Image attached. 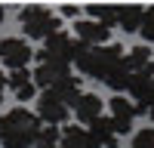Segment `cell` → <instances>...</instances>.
Returning a JSON list of instances; mask_svg holds the SVG:
<instances>
[{"label":"cell","mask_w":154,"mask_h":148,"mask_svg":"<svg viewBox=\"0 0 154 148\" xmlns=\"http://www.w3.org/2000/svg\"><path fill=\"white\" fill-rule=\"evenodd\" d=\"M74 68L89 80H102L117 96L126 93V74H123V46L105 43V46H83L74 59Z\"/></svg>","instance_id":"6da1fadb"},{"label":"cell","mask_w":154,"mask_h":148,"mask_svg":"<svg viewBox=\"0 0 154 148\" xmlns=\"http://www.w3.org/2000/svg\"><path fill=\"white\" fill-rule=\"evenodd\" d=\"M43 133L40 117L25 105H16L0 114V148H34Z\"/></svg>","instance_id":"7a4b0ae2"},{"label":"cell","mask_w":154,"mask_h":148,"mask_svg":"<svg viewBox=\"0 0 154 148\" xmlns=\"http://www.w3.org/2000/svg\"><path fill=\"white\" fill-rule=\"evenodd\" d=\"M123 74H126V93L133 99L145 96L154 83V56L151 46H133L123 53Z\"/></svg>","instance_id":"3957f363"},{"label":"cell","mask_w":154,"mask_h":148,"mask_svg":"<svg viewBox=\"0 0 154 148\" xmlns=\"http://www.w3.org/2000/svg\"><path fill=\"white\" fill-rule=\"evenodd\" d=\"M19 22H22L25 37L40 40V43L62 31V19H59V12L49 9V6H43V3H28V6H22Z\"/></svg>","instance_id":"277c9868"},{"label":"cell","mask_w":154,"mask_h":148,"mask_svg":"<svg viewBox=\"0 0 154 148\" xmlns=\"http://www.w3.org/2000/svg\"><path fill=\"white\" fill-rule=\"evenodd\" d=\"M77 53H80V40H77L71 31L62 28L59 34L49 37V40H43V46L37 49L34 56H37V62H56V65H68V68H74Z\"/></svg>","instance_id":"5b68a950"},{"label":"cell","mask_w":154,"mask_h":148,"mask_svg":"<svg viewBox=\"0 0 154 148\" xmlns=\"http://www.w3.org/2000/svg\"><path fill=\"white\" fill-rule=\"evenodd\" d=\"M31 59H34V49H31V43L25 37H3L0 40V65L9 68V74L12 71H25Z\"/></svg>","instance_id":"8992f818"},{"label":"cell","mask_w":154,"mask_h":148,"mask_svg":"<svg viewBox=\"0 0 154 148\" xmlns=\"http://www.w3.org/2000/svg\"><path fill=\"white\" fill-rule=\"evenodd\" d=\"M34 114L40 117L43 127H59L62 120H68L71 108L62 102L53 90H40V93H37V111H34Z\"/></svg>","instance_id":"52a82bcc"},{"label":"cell","mask_w":154,"mask_h":148,"mask_svg":"<svg viewBox=\"0 0 154 148\" xmlns=\"http://www.w3.org/2000/svg\"><path fill=\"white\" fill-rule=\"evenodd\" d=\"M108 117L114 123V133L126 136V133L133 130L136 117H139V108H136V102H133L130 96H111L108 99Z\"/></svg>","instance_id":"ba28073f"},{"label":"cell","mask_w":154,"mask_h":148,"mask_svg":"<svg viewBox=\"0 0 154 148\" xmlns=\"http://www.w3.org/2000/svg\"><path fill=\"white\" fill-rule=\"evenodd\" d=\"M74 37L83 46H105V43H111V28L96 22V19H77L74 22Z\"/></svg>","instance_id":"9c48e42d"},{"label":"cell","mask_w":154,"mask_h":148,"mask_svg":"<svg viewBox=\"0 0 154 148\" xmlns=\"http://www.w3.org/2000/svg\"><path fill=\"white\" fill-rule=\"evenodd\" d=\"M71 68L68 65H56V62H37L34 71H31V77L37 83V90H53V86H59L65 77H71Z\"/></svg>","instance_id":"30bf717a"},{"label":"cell","mask_w":154,"mask_h":148,"mask_svg":"<svg viewBox=\"0 0 154 148\" xmlns=\"http://www.w3.org/2000/svg\"><path fill=\"white\" fill-rule=\"evenodd\" d=\"M6 93H12V99H19V102L25 105L28 99H37V83H34V77H31V71L25 68V71H12V74H6Z\"/></svg>","instance_id":"8fae6325"},{"label":"cell","mask_w":154,"mask_h":148,"mask_svg":"<svg viewBox=\"0 0 154 148\" xmlns=\"http://www.w3.org/2000/svg\"><path fill=\"white\" fill-rule=\"evenodd\" d=\"M71 111H74V117H77V123H80V127H89L93 120H99V117H102V111H105V102H102V96H96V93H83L80 99H77V105H74Z\"/></svg>","instance_id":"7c38bea8"},{"label":"cell","mask_w":154,"mask_h":148,"mask_svg":"<svg viewBox=\"0 0 154 148\" xmlns=\"http://www.w3.org/2000/svg\"><path fill=\"white\" fill-rule=\"evenodd\" d=\"M142 19H145V6H142V3H117L114 28H120L123 34H139Z\"/></svg>","instance_id":"4fadbf2b"},{"label":"cell","mask_w":154,"mask_h":148,"mask_svg":"<svg viewBox=\"0 0 154 148\" xmlns=\"http://www.w3.org/2000/svg\"><path fill=\"white\" fill-rule=\"evenodd\" d=\"M59 148H99L96 139L89 136L86 127L80 123H65L62 127V136H59Z\"/></svg>","instance_id":"5bb4252c"},{"label":"cell","mask_w":154,"mask_h":148,"mask_svg":"<svg viewBox=\"0 0 154 148\" xmlns=\"http://www.w3.org/2000/svg\"><path fill=\"white\" fill-rule=\"evenodd\" d=\"M86 130H89V136L96 139V145H99V148H120V136L114 133L111 117H105V114H102L99 120H93V123H89Z\"/></svg>","instance_id":"9a60e30c"},{"label":"cell","mask_w":154,"mask_h":148,"mask_svg":"<svg viewBox=\"0 0 154 148\" xmlns=\"http://www.w3.org/2000/svg\"><path fill=\"white\" fill-rule=\"evenodd\" d=\"M130 148H154V127H142L133 133Z\"/></svg>","instance_id":"2e32d148"},{"label":"cell","mask_w":154,"mask_h":148,"mask_svg":"<svg viewBox=\"0 0 154 148\" xmlns=\"http://www.w3.org/2000/svg\"><path fill=\"white\" fill-rule=\"evenodd\" d=\"M59 136H62V127H43L34 148H59Z\"/></svg>","instance_id":"e0dca14e"},{"label":"cell","mask_w":154,"mask_h":148,"mask_svg":"<svg viewBox=\"0 0 154 148\" xmlns=\"http://www.w3.org/2000/svg\"><path fill=\"white\" fill-rule=\"evenodd\" d=\"M145 43H154V6H145V19H142V28H139Z\"/></svg>","instance_id":"ac0fdd59"},{"label":"cell","mask_w":154,"mask_h":148,"mask_svg":"<svg viewBox=\"0 0 154 148\" xmlns=\"http://www.w3.org/2000/svg\"><path fill=\"white\" fill-rule=\"evenodd\" d=\"M136 108H139V114H148V117L154 120V83L148 86V93H145V96H139V99H136Z\"/></svg>","instance_id":"d6986e66"},{"label":"cell","mask_w":154,"mask_h":148,"mask_svg":"<svg viewBox=\"0 0 154 148\" xmlns=\"http://www.w3.org/2000/svg\"><path fill=\"white\" fill-rule=\"evenodd\" d=\"M59 16H65V19H74V22H77V16H80V6H74V3H62V6H59Z\"/></svg>","instance_id":"ffe728a7"},{"label":"cell","mask_w":154,"mask_h":148,"mask_svg":"<svg viewBox=\"0 0 154 148\" xmlns=\"http://www.w3.org/2000/svg\"><path fill=\"white\" fill-rule=\"evenodd\" d=\"M3 99H6V74L0 71V102H3Z\"/></svg>","instance_id":"44dd1931"},{"label":"cell","mask_w":154,"mask_h":148,"mask_svg":"<svg viewBox=\"0 0 154 148\" xmlns=\"http://www.w3.org/2000/svg\"><path fill=\"white\" fill-rule=\"evenodd\" d=\"M3 16H6V9H3V6H0V22H3Z\"/></svg>","instance_id":"7402d4cb"}]
</instances>
